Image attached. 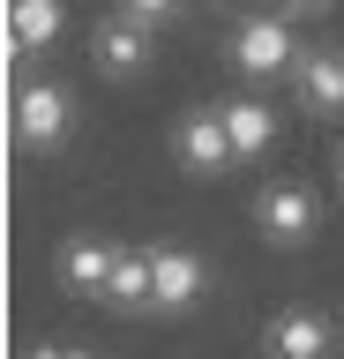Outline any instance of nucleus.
I'll list each match as a JSON object with an SVG mask.
<instances>
[{
  "instance_id": "obj_1",
  "label": "nucleus",
  "mask_w": 344,
  "mask_h": 359,
  "mask_svg": "<svg viewBox=\"0 0 344 359\" xmlns=\"http://www.w3.org/2000/svg\"><path fill=\"white\" fill-rule=\"evenodd\" d=\"M254 224H262L270 247H307L315 224H322V195L299 187V180H270V187L254 195Z\"/></svg>"
},
{
  "instance_id": "obj_2",
  "label": "nucleus",
  "mask_w": 344,
  "mask_h": 359,
  "mask_svg": "<svg viewBox=\"0 0 344 359\" xmlns=\"http://www.w3.org/2000/svg\"><path fill=\"white\" fill-rule=\"evenodd\" d=\"M232 67L240 75H292L299 67V38L284 15H240L232 30Z\"/></svg>"
},
{
  "instance_id": "obj_3",
  "label": "nucleus",
  "mask_w": 344,
  "mask_h": 359,
  "mask_svg": "<svg viewBox=\"0 0 344 359\" xmlns=\"http://www.w3.org/2000/svg\"><path fill=\"white\" fill-rule=\"evenodd\" d=\"M172 150H180V165H187V172H232V165H240V150H232L225 112H217V105L187 112L180 128H172Z\"/></svg>"
},
{
  "instance_id": "obj_4",
  "label": "nucleus",
  "mask_w": 344,
  "mask_h": 359,
  "mask_svg": "<svg viewBox=\"0 0 344 359\" xmlns=\"http://www.w3.org/2000/svg\"><path fill=\"white\" fill-rule=\"evenodd\" d=\"M150 262H158V285H150V307L158 314H180V307H195L202 299V285H209V262L195 255V247H150Z\"/></svg>"
},
{
  "instance_id": "obj_5",
  "label": "nucleus",
  "mask_w": 344,
  "mask_h": 359,
  "mask_svg": "<svg viewBox=\"0 0 344 359\" xmlns=\"http://www.w3.org/2000/svg\"><path fill=\"white\" fill-rule=\"evenodd\" d=\"M262 352L270 359H329L337 352V322L315 314V307H284L270 330H262Z\"/></svg>"
},
{
  "instance_id": "obj_6",
  "label": "nucleus",
  "mask_w": 344,
  "mask_h": 359,
  "mask_svg": "<svg viewBox=\"0 0 344 359\" xmlns=\"http://www.w3.org/2000/svg\"><path fill=\"white\" fill-rule=\"evenodd\" d=\"M15 135H23L30 150H53L60 135H68V90L46 83V75H30L15 90Z\"/></svg>"
},
{
  "instance_id": "obj_7",
  "label": "nucleus",
  "mask_w": 344,
  "mask_h": 359,
  "mask_svg": "<svg viewBox=\"0 0 344 359\" xmlns=\"http://www.w3.org/2000/svg\"><path fill=\"white\" fill-rule=\"evenodd\" d=\"M292 90H299V105H307V112H329V120H337V112H344V45H315V53H299Z\"/></svg>"
},
{
  "instance_id": "obj_8",
  "label": "nucleus",
  "mask_w": 344,
  "mask_h": 359,
  "mask_svg": "<svg viewBox=\"0 0 344 359\" xmlns=\"http://www.w3.org/2000/svg\"><path fill=\"white\" fill-rule=\"evenodd\" d=\"M90 53H97L105 75H135V67L150 60V22H142V15H105L90 30Z\"/></svg>"
},
{
  "instance_id": "obj_9",
  "label": "nucleus",
  "mask_w": 344,
  "mask_h": 359,
  "mask_svg": "<svg viewBox=\"0 0 344 359\" xmlns=\"http://www.w3.org/2000/svg\"><path fill=\"white\" fill-rule=\"evenodd\" d=\"M113 262H120V240H97V232H83V240L60 247V285H68V292H90V299H105V285H113Z\"/></svg>"
},
{
  "instance_id": "obj_10",
  "label": "nucleus",
  "mask_w": 344,
  "mask_h": 359,
  "mask_svg": "<svg viewBox=\"0 0 344 359\" xmlns=\"http://www.w3.org/2000/svg\"><path fill=\"white\" fill-rule=\"evenodd\" d=\"M217 112H225V135H232V150H240V165L277 142V120H270L262 97H232V105H217Z\"/></svg>"
},
{
  "instance_id": "obj_11",
  "label": "nucleus",
  "mask_w": 344,
  "mask_h": 359,
  "mask_svg": "<svg viewBox=\"0 0 344 359\" xmlns=\"http://www.w3.org/2000/svg\"><path fill=\"white\" fill-rule=\"evenodd\" d=\"M150 285H158V262H150V247H120L113 285H105V307H150Z\"/></svg>"
},
{
  "instance_id": "obj_12",
  "label": "nucleus",
  "mask_w": 344,
  "mask_h": 359,
  "mask_svg": "<svg viewBox=\"0 0 344 359\" xmlns=\"http://www.w3.org/2000/svg\"><path fill=\"white\" fill-rule=\"evenodd\" d=\"M15 45H53L60 38V0H15Z\"/></svg>"
},
{
  "instance_id": "obj_13",
  "label": "nucleus",
  "mask_w": 344,
  "mask_h": 359,
  "mask_svg": "<svg viewBox=\"0 0 344 359\" xmlns=\"http://www.w3.org/2000/svg\"><path fill=\"white\" fill-rule=\"evenodd\" d=\"M180 0H120V15H142V22H158V15H172Z\"/></svg>"
},
{
  "instance_id": "obj_14",
  "label": "nucleus",
  "mask_w": 344,
  "mask_h": 359,
  "mask_svg": "<svg viewBox=\"0 0 344 359\" xmlns=\"http://www.w3.org/2000/svg\"><path fill=\"white\" fill-rule=\"evenodd\" d=\"M30 359H90V352H75V344H46V352H30Z\"/></svg>"
},
{
  "instance_id": "obj_15",
  "label": "nucleus",
  "mask_w": 344,
  "mask_h": 359,
  "mask_svg": "<svg viewBox=\"0 0 344 359\" xmlns=\"http://www.w3.org/2000/svg\"><path fill=\"white\" fill-rule=\"evenodd\" d=\"M329 0H284V15H322Z\"/></svg>"
},
{
  "instance_id": "obj_16",
  "label": "nucleus",
  "mask_w": 344,
  "mask_h": 359,
  "mask_svg": "<svg viewBox=\"0 0 344 359\" xmlns=\"http://www.w3.org/2000/svg\"><path fill=\"white\" fill-rule=\"evenodd\" d=\"M337 180H344V142H337Z\"/></svg>"
}]
</instances>
